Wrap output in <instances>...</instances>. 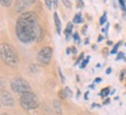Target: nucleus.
Wrapping results in <instances>:
<instances>
[{
  "label": "nucleus",
  "mask_w": 126,
  "mask_h": 115,
  "mask_svg": "<svg viewBox=\"0 0 126 115\" xmlns=\"http://www.w3.org/2000/svg\"><path fill=\"white\" fill-rule=\"evenodd\" d=\"M124 76H125V70H123L122 71V75H120V79H124Z\"/></svg>",
  "instance_id": "nucleus-30"
},
{
  "label": "nucleus",
  "mask_w": 126,
  "mask_h": 115,
  "mask_svg": "<svg viewBox=\"0 0 126 115\" xmlns=\"http://www.w3.org/2000/svg\"><path fill=\"white\" fill-rule=\"evenodd\" d=\"M27 1H28V4H29V6H31V5H34V4H35L37 0H27Z\"/></svg>",
  "instance_id": "nucleus-27"
},
{
  "label": "nucleus",
  "mask_w": 126,
  "mask_h": 115,
  "mask_svg": "<svg viewBox=\"0 0 126 115\" xmlns=\"http://www.w3.org/2000/svg\"><path fill=\"white\" fill-rule=\"evenodd\" d=\"M72 37H74V40H75L76 43H81V38H79V34L78 33H74Z\"/></svg>",
  "instance_id": "nucleus-19"
},
{
  "label": "nucleus",
  "mask_w": 126,
  "mask_h": 115,
  "mask_svg": "<svg viewBox=\"0 0 126 115\" xmlns=\"http://www.w3.org/2000/svg\"><path fill=\"white\" fill-rule=\"evenodd\" d=\"M59 6V0H54V8H57Z\"/></svg>",
  "instance_id": "nucleus-28"
},
{
  "label": "nucleus",
  "mask_w": 126,
  "mask_h": 115,
  "mask_svg": "<svg viewBox=\"0 0 126 115\" xmlns=\"http://www.w3.org/2000/svg\"><path fill=\"white\" fill-rule=\"evenodd\" d=\"M84 42H85L84 44H89V38H85V41H84Z\"/></svg>",
  "instance_id": "nucleus-36"
},
{
  "label": "nucleus",
  "mask_w": 126,
  "mask_h": 115,
  "mask_svg": "<svg viewBox=\"0 0 126 115\" xmlns=\"http://www.w3.org/2000/svg\"><path fill=\"white\" fill-rule=\"evenodd\" d=\"M0 55H1V61L9 66H16L19 63V57L16 51L13 49L12 45L8 43H1L0 47Z\"/></svg>",
  "instance_id": "nucleus-2"
},
{
  "label": "nucleus",
  "mask_w": 126,
  "mask_h": 115,
  "mask_svg": "<svg viewBox=\"0 0 126 115\" xmlns=\"http://www.w3.org/2000/svg\"><path fill=\"white\" fill-rule=\"evenodd\" d=\"M62 2H63V5H64V6H65V7H67V8H71V1H70V0H62Z\"/></svg>",
  "instance_id": "nucleus-18"
},
{
  "label": "nucleus",
  "mask_w": 126,
  "mask_h": 115,
  "mask_svg": "<svg viewBox=\"0 0 126 115\" xmlns=\"http://www.w3.org/2000/svg\"><path fill=\"white\" fill-rule=\"evenodd\" d=\"M64 92H65L67 98H69V97H71V95H72V92L70 91V89H69V87H65V89H64Z\"/></svg>",
  "instance_id": "nucleus-22"
},
{
  "label": "nucleus",
  "mask_w": 126,
  "mask_h": 115,
  "mask_svg": "<svg viewBox=\"0 0 126 115\" xmlns=\"http://www.w3.org/2000/svg\"><path fill=\"white\" fill-rule=\"evenodd\" d=\"M112 44H113L112 41H108V45H112Z\"/></svg>",
  "instance_id": "nucleus-35"
},
{
  "label": "nucleus",
  "mask_w": 126,
  "mask_h": 115,
  "mask_svg": "<svg viewBox=\"0 0 126 115\" xmlns=\"http://www.w3.org/2000/svg\"><path fill=\"white\" fill-rule=\"evenodd\" d=\"M110 94V89L109 87H105V89H103L102 91H100V93H99V95L102 98H106Z\"/></svg>",
  "instance_id": "nucleus-11"
},
{
  "label": "nucleus",
  "mask_w": 126,
  "mask_h": 115,
  "mask_svg": "<svg viewBox=\"0 0 126 115\" xmlns=\"http://www.w3.org/2000/svg\"><path fill=\"white\" fill-rule=\"evenodd\" d=\"M54 22H55V27H56V31H57V34H61V20L59 18V14L55 12L54 13Z\"/></svg>",
  "instance_id": "nucleus-9"
},
{
  "label": "nucleus",
  "mask_w": 126,
  "mask_h": 115,
  "mask_svg": "<svg viewBox=\"0 0 126 115\" xmlns=\"http://www.w3.org/2000/svg\"><path fill=\"white\" fill-rule=\"evenodd\" d=\"M70 51H71V49H70V48H68V49H67V53H68V55L70 53Z\"/></svg>",
  "instance_id": "nucleus-37"
},
{
  "label": "nucleus",
  "mask_w": 126,
  "mask_h": 115,
  "mask_svg": "<svg viewBox=\"0 0 126 115\" xmlns=\"http://www.w3.org/2000/svg\"><path fill=\"white\" fill-rule=\"evenodd\" d=\"M1 103L7 107H12L14 105V99L12 97V94L5 89L1 91Z\"/></svg>",
  "instance_id": "nucleus-6"
},
{
  "label": "nucleus",
  "mask_w": 126,
  "mask_h": 115,
  "mask_svg": "<svg viewBox=\"0 0 126 115\" xmlns=\"http://www.w3.org/2000/svg\"><path fill=\"white\" fill-rule=\"evenodd\" d=\"M105 22H106V13H104L103 15H102V18H100V20H99V25L103 26Z\"/></svg>",
  "instance_id": "nucleus-20"
},
{
  "label": "nucleus",
  "mask_w": 126,
  "mask_h": 115,
  "mask_svg": "<svg viewBox=\"0 0 126 115\" xmlns=\"http://www.w3.org/2000/svg\"><path fill=\"white\" fill-rule=\"evenodd\" d=\"M86 28H88L86 26L83 27V29H82V34H85V33H86Z\"/></svg>",
  "instance_id": "nucleus-31"
},
{
  "label": "nucleus",
  "mask_w": 126,
  "mask_h": 115,
  "mask_svg": "<svg viewBox=\"0 0 126 115\" xmlns=\"http://www.w3.org/2000/svg\"><path fill=\"white\" fill-rule=\"evenodd\" d=\"M45 4L48 9H51L54 7V0H45Z\"/></svg>",
  "instance_id": "nucleus-13"
},
{
  "label": "nucleus",
  "mask_w": 126,
  "mask_h": 115,
  "mask_svg": "<svg viewBox=\"0 0 126 115\" xmlns=\"http://www.w3.org/2000/svg\"><path fill=\"white\" fill-rule=\"evenodd\" d=\"M109 102H110V100H105V101H104V105H108Z\"/></svg>",
  "instance_id": "nucleus-38"
},
{
  "label": "nucleus",
  "mask_w": 126,
  "mask_h": 115,
  "mask_svg": "<svg viewBox=\"0 0 126 115\" xmlns=\"http://www.w3.org/2000/svg\"><path fill=\"white\" fill-rule=\"evenodd\" d=\"M83 57H84V53L82 52V53H81V56H79V58H78V59H77L76 64H79V63H81V62H83V61H84V59H83Z\"/></svg>",
  "instance_id": "nucleus-24"
},
{
  "label": "nucleus",
  "mask_w": 126,
  "mask_h": 115,
  "mask_svg": "<svg viewBox=\"0 0 126 115\" xmlns=\"http://www.w3.org/2000/svg\"><path fill=\"white\" fill-rule=\"evenodd\" d=\"M77 4H78V6H77V7H84V4H83V0H78V1H77Z\"/></svg>",
  "instance_id": "nucleus-25"
},
{
  "label": "nucleus",
  "mask_w": 126,
  "mask_h": 115,
  "mask_svg": "<svg viewBox=\"0 0 126 115\" xmlns=\"http://www.w3.org/2000/svg\"><path fill=\"white\" fill-rule=\"evenodd\" d=\"M100 81H102V78H100V77H97V78L94 79V83H96V84H98V83H100Z\"/></svg>",
  "instance_id": "nucleus-26"
},
{
  "label": "nucleus",
  "mask_w": 126,
  "mask_h": 115,
  "mask_svg": "<svg viewBox=\"0 0 126 115\" xmlns=\"http://www.w3.org/2000/svg\"><path fill=\"white\" fill-rule=\"evenodd\" d=\"M20 105L23 109L26 111H32L35 109L39 106V99L36 97V94L33 92H28L25 94H21L20 97Z\"/></svg>",
  "instance_id": "nucleus-3"
},
{
  "label": "nucleus",
  "mask_w": 126,
  "mask_h": 115,
  "mask_svg": "<svg viewBox=\"0 0 126 115\" xmlns=\"http://www.w3.org/2000/svg\"><path fill=\"white\" fill-rule=\"evenodd\" d=\"M53 106H54V111L56 112V115H62V108L59 101H54Z\"/></svg>",
  "instance_id": "nucleus-10"
},
{
  "label": "nucleus",
  "mask_w": 126,
  "mask_h": 115,
  "mask_svg": "<svg viewBox=\"0 0 126 115\" xmlns=\"http://www.w3.org/2000/svg\"><path fill=\"white\" fill-rule=\"evenodd\" d=\"M82 21H83V19H82V14L81 13H77L76 15H75L74 20H72V22L74 23H81Z\"/></svg>",
  "instance_id": "nucleus-12"
},
{
  "label": "nucleus",
  "mask_w": 126,
  "mask_h": 115,
  "mask_svg": "<svg viewBox=\"0 0 126 115\" xmlns=\"http://www.w3.org/2000/svg\"><path fill=\"white\" fill-rule=\"evenodd\" d=\"M125 62H126V58H125Z\"/></svg>",
  "instance_id": "nucleus-40"
},
{
  "label": "nucleus",
  "mask_w": 126,
  "mask_h": 115,
  "mask_svg": "<svg viewBox=\"0 0 126 115\" xmlns=\"http://www.w3.org/2000/svg\"><path fill=\"white\" fill-rule=\"evenodd\" d=\"M125 47H126V43H125Z\"/></svg>",
  "instance_id": "nucleus-41"
},
{
  "label": "nucleus",
  "mask_w": 126,
  "mask_h": 115,
  "mask_svg": "<svg viewBox=\"0 0 126 115\" xmlns=\"http://www.w3.org/2000/svg\"><path fill=\"white\" fill-rule=\"evenodd\" d=\"M105 72H106V75H110V73H111V67H108Z\"/></svg>",
  "instance_id": "nucleus-33"
},
{
  "label": "nucleus",
  "mask_w": 126,
  "mask_h": 115,
  "mask_svg": "<svg viewBox=\"0 0 126 115\" xmlns=\"http://www.w3.org/2000/svg\"><path fill=\"white\" fill-rule=\"evenodd\" d=\"M28 6H29V4H28L27 0H16V11L19 13H25Z\"/></svg>",
  "instance_id": "nucleus-7"
},
{
  "label": "nucleus",
  "mask_w": 126,
  "mask_h": 115,
  "mask_svg": "<svg viewBox=\"0 0 126 115\" xmlns=\"http://www.w3.org/2000/svg\"><path fill=\"white\" fill-rule=\"evenodd\" d=\"M119 1V6L122 8L123 12H126V6H125V0H118Z\"/></svg>",
  "instance_id": "nucleus-17"
},
{
  "label": "nucleus",
  "mask_w": 126,
  "mask_h": 115,
  "mask_svg": "<svg viewBox=\"0 0 126 115\" xmlns=\"http://www.w3.org/2000/svg\"><path fill=\"white\" fill-rule=\"evenodd\" d=\"M71 51H72V53H77V50L75 47H71Z\"/></svg>",
  "instance_id": "nucleus-32"
},
{
  "label": "nucleus",
  "mask_w": 126,
  "mask_h": 115,
  "mask_svg": "<svg viewBox=\"0 0 126 115\" xmlns=\"http://www.w3.org/2000/svg\"><path fill=\"white\" fill-rule=\"evenodd\" d=\"M89 61H90V57L88 56V57H86L85 59H84V61L82 62V64H81V69H84V67L86 66V64H88V62H89Z\"/></svg>",
  "instance_id": "nucleus-21"
},
{
  "label": "nucleus",
  "mask_w": 126,
  "mask_h": 115,
  "mask_svg": "<svg viewBox=\"0 0 126 115\" xmlns=\"http://www.w3.org/2000/svg\"><path fill=\"white\" fill-rule=\"evenodd\" d=\"M108 30H109V23H106V27L103 29V33H108Z\"/></svg>",
  "instance_id": "nucleus-29"
},
{
  "label": "nucleus",
  "mask_w": 126,
  "mask_h": 115,
  "mask_svg": "<svg viewBox=\"0 0 126 115\" xmlns=\"http://www.w3.org/2000/svg\"><path fill=\"white\" fill-rule=\"evenodd\" d=\"M1 115H7V114H1Z\"/></svg>",
  "instance_id": "nucleus-39"
},
{
  "label": "nucleus",
  "mask_w": 126,
  "mask_h": 115,
  "mask_svg": "<svg viewBox=\"0 0 126 115\" xmlns=\"http://www.w3.org/2000/svg\"><path fill=\"white\" fill-rule=\"evenodd\" d=\"M122 41H119V42H118L117 44L114 45V47H113V49L112 50H111V53H112V55H116V53H117V51H118V48H119V47H120V45H122Z\"/></svg>",
  "instance_id": "nucleus-14"
},
{
  "label": "nucleus",
  "mask_w": 126,
  "mask_h": 115,
  "mask_svg": "<svg viewBox=\"0 0 126 115\" xmlns=\"http://www.w3.org/2000/svg\"><path fill=\"white\" fill-rule=\"evenodd\" d=\"M116 59L117 61H120V59H125V55H124V52H119L117 55V57H116Z\"/></svg>",
  "instance_id": "nucleus-23"
},
{
  "label": "nucleus",
  "mask_w": 126,
  "mask_h": 115,
  "mask_svg": "<svg viewBox=\"0 0 126 115\" xmlns=\"http://www.w3.org/2000/svg\"><path fill=\"white\" fill-rule=\"evenodd\" d=\"M11 89L15 93L25 94V93L31 92V85L27 83V80L22 79V78H16L11 81Z\"/></svg>",
  "instance_id": "nucleus-4"
},
{
  "label": "nucleus",
  "mask_w": 126,
  "mask_h": 115,
  "mask_svg": "<svg viewBox=\"0 0 126 115\" xmlns=\"http://www.w3.org/2000/svg\"><path fill=\"white\" fill-rule=\"evenodd\" d=\"M51 58H53V49L50 47H43L37 53V62L43 65H48Z\"/></svg>",
  "instance_id": "nucleus-5"
},
{
  "label": "nucleus",
  "mask_w": 126,
  "mask_h": 115,
  "mask_svg": "<svg viewBox=\"0 0 126 115\" xmlns=\"http://www.w3.org/2000/svg\"><path fill=\"white\" fill-rule=\"evenodd\" d=\"M72 28H74V22H68L67 23V27H65V29H64V34H65V38H67V40H69V38H70Z\"/></svg>",
  "instance_id": "nucleus-8"
},
{
  "label": "nucleus",
  "mask_w": 126,
  "mask_h": 115,
  "mask_svg": "<svg viewBox=\"0 0 126 115\" xmlns=\"http://www.w3.org/2000/svg\"><path fill=\"white\" fill-rule=\"evenodd\" d=\"M15 34L20 42L31 43L33 41H41L43 37V29L39 23V19L34 12H25L20 14L15 25Z\"/></svg>",
  "instance_id": "nucleus-1"
},
{
  "label": "nucleus",
  "mask_w": 126,
  "mask_h": 115,
  "mask_svg": "<svg viewBox=\"0 0 126 115\" xmlns=\"http://www.w3.org/2000/svg\"><path fill=\"white\" fill-rule=\"evenodd\" d=\"M1 1V6L2 7H9L12 4V0H0Z\"/></svg>",
  "instance_id": "nucleus-15"
},
{
  "label": "nucleus",
  "mask_w": 126,
  "mask_h": 115,
  "mask_svg": "<svg viewBox=\"0 0 126 115\" xmlns=\"http://www.w3.org/2000/svg\"><path fill=\"white\" fill-rule=\"evenodd\" d=\"M29 70H31L32 73H34V72H37V71H39V67H37V65L31 64V65H29Z\"/></svg>",
  "instance_id": "nucleus-16"
},
{
  "label": "nucleus",
  "mask_w": 126,
  "mask_h": 115,
  "mask_svg": "<svg viewBox=\"0 0 126 115\" xmlns=\"http://www.w3.org/2000/svg\"><path fill=\"white\" fill-rule=\"evenodd\" d=\"M102 40H103V36H102V35H99V36H98V38H97V41H98V42H100Z\"/></svg>",
  "instance_id": "nucleus-34"
}]
</instances>
